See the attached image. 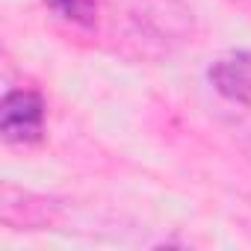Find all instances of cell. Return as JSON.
Masks as SVG:
<instances>
[{
	"mask_svg": "<svg viewBox=\"0 0 251 251\" xmlns=\"http://www.w3.org/2000/svg\"><path fill=\"white\" fill-rule=\"evenodd\" d=\"M210 86L230 103L251 106V50H230L207 71Z\"/></svg>",
	"mask_w": 251,
	"mask_h": 251,
	"instance_id": "277c9868",
	"label": "cell"
},
{
	"mask_svg": "<svg viewBox=\"0 0 251 251\" xmlns=\"http://www.w3.org/2000/svg\"><path fill=\"white\" fill-rule=\"evenodd\" d=\"M48 3L65 18L80 27H95L98 24V0H48Z\"/></svg>",
	"mask_w": 251,
	"mask_h": 251,
	"instance_id": "5b68a950",
	"label": "cell"
},
{
	"mask_svg": "<svg viewBox=\"0 0 251 251\" xmlns=\"http://www.w3.org/2000/svg\"><path fill=\"white\" fill-rule=\"evenodd\" d=\"M103 6L112 30L142 53L172 50L195 30L192 9L183 0H103Z\"/></svg>",
	"mask_w": 251,
	"mask_h": 251,
	"instance_id": "6da1fadb",
	"label": "cell"
},
{
	"mask_svg": "<svg viewBox=\"0 0 251 251\" xmlns=\"http://www.w3.org/2000/svg\"><path fill=\"white\" fill-rule=\"evenodd\" d=\"M45 98L36 89H12L0 103V133L12 145L39 142L45 133Z\"/></svg>",
	"mask_w": 251,
	"mask_h": 251,
	"instance_id": "7a4b0ae2",
	"label": "cell"
},
{
	"mask_svg": "<svg viewBox=\"0 0 251 251\" xmlns=\"http://www.w3.org/2000/svg\"><path fill=\"white\" fill-rule=\"evenodd\" d=\"M56 219H59V201L53 198L33 195L15 186H3V192H0V222L6 227L42 230L56 225Z\"/></svg>",
	"mask_w": 251,
	"mask_h": 251,
	"instance_id": "3957f363",
	"label": "cell"
}]
</instances>
